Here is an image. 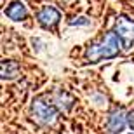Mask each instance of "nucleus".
Wrapping results in <instances>:
<instances>
[{"label": "nucleus", "mask_w": 134, "mask_h": 134, "mask_svg": "<svg viewBox=\"0 0 134 134\" xmlns=\"http://www.w3.org/2000/svg\"><path fill=\"white\" fill-rule=\"evenodd\" d=\"M127 125H129L131 129L134 131V110H132V111H129V113H127Z\"/></svg>", "instance_id": "9d476101"}, {"label": "nucleus", "mask_w": 134, "mask_h": 134, "mask_svg": "<svg viewBox=\"0 0 134 134\" xmlns=\"http://www.w3.org/2000/svg\"><path fill=\"white\" fill-rule=\"evenodd\" d=\"M125 124H127V115L120 108L113 110V111L108 115V120H106V127H108L110 134H119L120 131L125 127Z\"/></svg>", "instance_id": "39448f33"}, {"label": "nucleus", "mask_w": 134, "mask_h": 134, "mask_svg": "<svg viewBox=\"0 0 134 134\" xmlns=\"http://www.w3.org/2000/svg\"><path fill=\"white\" fill-rule=\"evenodd\" d=\"M18 63L14 61H2V79H14L16 75H18Z\"/></svg>", "instance_id": "0eeeda50"}, {"label": "nucleus", "mask_w": 134, "mask_h": 134, "mask_svg": "<svg viewBox=\"0 0 134 134\" xmlns=\"http://www.w3.org/2000/svg\"><path fill=\"white\" fill-rule=\"evenodd\" d=\"M5 16L7 18H10L12 21H23L28 16V12H26V7L21 2H12V4H9V7H5Z\"/></svg>", "instance_id": "423d86ee"}, {"label": "nucleus", "mask_w": 134, "mask_h": 134, "mask_svg": "<svg viewBox=\"0 0 134 134\" xmlns=\"http://www.w3.org/2000/svg\"><path fill=\"white\" fill-rule=\"evenodd\" d=\"M37 19H38V25L42 26V28L56 31V26H58V23H59V19H61V14H59L58 9L47 5V7H44L42 10H38Z\"/></svg>", "instance_id": "20e7f679"}, {"label": "nucleus", "mask_w": 134, "mask_h": 134, "mask_svg": "<svg viewBox=\"0 0 134 134\" xmlns=\"http://www.w3.org/2000/svg\"><path fill=\"white\" fill-rule=\"evenodd\" d=\"M31 115L33 119L42 125H52L58 119V110L54 104L45 103L44 99H35L31 104Z\"/></svg>", "instance_id": "f03ea898"}, {"label": "nucleus", "mask_w": 134, "mask_h": 134, "mask_svg": "<svg viewBox=\"0 0 134 134\" xmlns=\"http://www.w3.org/2000/svg\"><path fill=\"white\" fill-rule=\"evenodd\" d=\"M120 47H122V42H120L119 35L115 31H110L101 40L89 45V49L85 51V61L87 63H98L101 59L115 58L120 54Z\"/></svg>", "instance_id": "f257e3e1"}, {"label": "nucleus", "mask_w": 134, "mask_h": 134, "mask_svg": "<svg viewBox=\"0 0 134 134\" xmlns=\"http://www.w3.org/2000/svg\"><path fill=\"white\" fill-rule=\"evenodd\" d=\"M115 33L119 35L122 47L125 51H129L134 45V21L129 19V18H124V16L117 18V21H115Z\"/></svg>", "instance_id": "7ed1b4c3"}, {"label": "nucleus", "mask_w": 134, "mask_h": 134, "mask_svg": "<svg viewBox=\"0 0 134 134\" xmlns=\"http://www.w3.org/2000/svg\"><path fill=\"white\" fill-rule=\"evenodd\" d=\"M56 103L63 110H68V108H71V104H73V98H70L66 92H58V94H56Z\"/></svg>", "instance_id": "6e6552de"}, {"label": "nucleus", "mask_w": 134, "mask_h": 134, "mask_svg": "<svg viewBox=\"0 0 134 134\" xmlns=\"http://www.w3.org/2000/svg\"><path fill=\"white\" fill-rule=\"evenodd\" d=\"M91 21L87 19V18H75V19L70 21V25H82V26H87Z\"/></svg>", "instance_id": "1a4fd4ad"}]
</instances>
